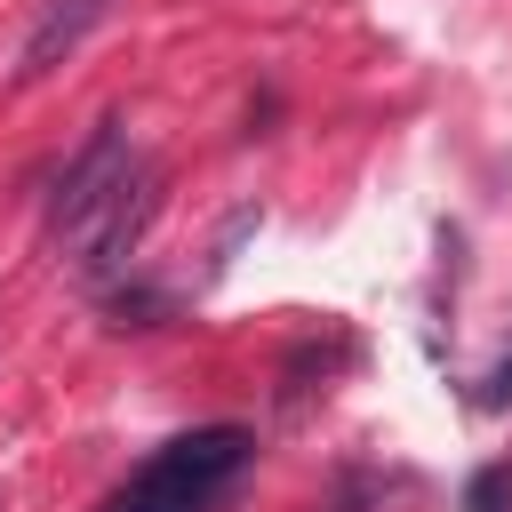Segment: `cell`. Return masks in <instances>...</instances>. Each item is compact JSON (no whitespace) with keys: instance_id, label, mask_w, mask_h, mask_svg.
Segmentation results:
<instances>
[{"instance_id":"6da1fadb","label":"cell","mask_w":512,"mask_h":512,"mask_svg":"<svg viewBox=\"0 0 512 512\" xmlns=\"http://www.w3.org/2000/svg\"><path fill=\"white\" fill-rule=\"evenodd\" d=\"M248 464H256L248 424H192V432L160 440L96 512H216Z\"/></svg>"},{"instance_id":"7a4b0ae2","label":"cell","mask_w":512,"mask_h":512,"mask_svg":"<svg viewBox=\"0 0 512 512\" xmlns=\"http://www.w3.org/2000/svg\"><path fill=\"white\" fill-rule=\"evenodd\" d=\"M128 168H136L128 120H120V112H104V120L88 128V144H80V152L56 168L48 200H40V224H48V240H80V232L104 216V200L128 184Z\"/></svg>"},{"instance_id":"3957f363","label":"cell","mask_w":512,"mask_h":512,"mask_svg":"<svg viewBox=\"0 0 512 512\" xmlns=\"http://www.w3.org/2000/svg\"><path fill=\"white\" fill-rule=\"evenodd\" d=\"M160 160H144L136 152V168H128V184L104 200V216L72 240V272L88 280V288H112L120 272H128V256L144 248V232H152V216H160Z\"/></svg>"},{"instance_id":"277c9868","label":"cell","mask_w":512,"mask_h":512,"mask_svg":"<svg viewBox=\"0 0 512 512\" xmlns=\"http://www.w3.org/2000/svg\"><path fill=\"white\" fill-rule=\"evenodd\" d=\"M112 8H120V0H48V8L32 16L24 48H16V88H40L48 72H64V64L88 48V32L112 24Z\"/></svg>"},{"instance_id":"5b68a950","label":"cell","mask_w":512,"mask_h":512,"mask_svg":"<svg viewBox=\"0 0 512 512\" xmlns=\"http://www.w3.org/2000/svg\"><path fill=\"white\" fill-rule=\"evenodd\" d=\"M464 512H512V464H480L464 480Z\"/></svg>"}]
</instances>
